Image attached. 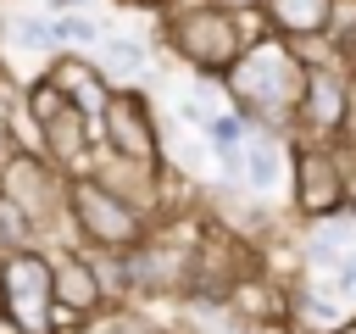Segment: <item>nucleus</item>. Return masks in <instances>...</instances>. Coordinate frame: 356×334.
I'll use <instances>...</instances> for the list:
<instances>
[{
  "label": "nucleus",
  "mask_w": 356,
  "mask_h": 334,
  "mask_svg": "<svg viewBox=\"0 0 356 334\" xmlns=\"http://www.w3.org/2000/svg\"><path fill=\"white\" fill-rule=\"evenodd\" d=\"M306 72H312V45L261 28V33L245 45V56L222 72V95H228V106H239V111L250 117V128L295 134V111H300Z\"/></svg>",
  "instance_id": "1"
},
{
  "label": "nucleus",
  "mask_w": 356,
  "mask_h": 334,
  "mask_svg": "<svg viewBox=\"0 0 356 334\" xmlns=\"http://www.w3.org/2000/svg\"><path fill=\"white\" fill-rule=\"evenodd\" d=\"M161 33H167V50L200 78H222L245 56V45L256 39V33H245V11H234L222 0H178V6H167Z\"/></svg>",
  "instance_id": "2"
},
{
  "label": "nucleus",
  "mask_w": 356,
  "mask_h": 334,
  "mask_svg": "<svg viewBox=\"0 0 356 334\" xmlns=\"http://www.w3.org/2000/svg\"><path fill=\"white\" fill-rule=\"evenodd\" d=\"M67 223L89 250H134L150 239V212H139L128 195H117L95 173H72L67 189Z\"/></svg>",
  "instance_id": "3"
},
{
  "label": "nucleus",
  "mask_w": 356,
  "mask_h": 334,
  "mask_svg": "<svg viewBox=\"0 0 356 334\" xmlns=\"http://www.w3.org/2000/svg\"><path fill=\"white\" fill-rule=\"evenodd\" d=\"M56 273L44 245L0 256V323L11 334H56Z\"/></svg>",
  "instance_id": "4"
},
{
  "label": "nucleus",
  "mask_w": 356,
  "mask_h": 334,
  "mask_svg": "<svg viewBox=\"0 0 356 334\" xmlns=\"http://www.w3.org/2000/svg\"><path fill=\"white\" fill-rule=\"evenodd\" d=\"M289 189H295V212L306 223L345 212L350 206V195H345V139H295L289 145Z\"/></svg>",
  "instance_id": "5"
},
{
  "label": "nucleus",
  "mask_w": 356,
  "mask_h": 334,
  "mask_svg": "<svg viewBox=\"0 0 356 334\" xmlns=\"http://www.w3.org/2000/svg\"><path fill=\"white\" fill-rule=\"evenodd\" d=\"M67 189H72V173L67 167H56L44 150H6L0 156V195L6 200H17L44 234L56 228V217L67 212Z\"/></svg>",
  "instance_id": "6"
},
{
  "label": "nucleus",
  "mask_w": 356,
  "mask_h": 334,
  "mask_svg": "<svg viewBox=\"0 0 356 334\" xmlns=\"http://www.w3.org/2000/svg\"><path fill=\"white\" fill-rule=\"evenodd\" d=\"M345 111H350V61L323 39V56H312L300 111H295V139H345Z\"/></svg>",
  "instance_id": "7"
},
{
  "label": "nucleus",
  "mask_w": 356,
  "mask_h": 334,
  "mask_svg": "<svg viewBox=\"0 0 356 334\" xmlns=\"http://www.w3.org/2000/svg\"><path fill=\"white\" fill-rule=\"evenodd\" d=\"M100 150L128 156V161H156V167H161V128H156L150 100H145L134 84L111 89V100H106V111H100Z\"/></svg>",
  "instance_id": "8"
},
{
  "label": "nucleus",
  "mask_w": 356,
  "mask_h": 334,
  "mask_svg": "<svg viewBox=\"0 0 356 334\" xmlns=\"http://www.w3.org/2000/svg\"><path fill=\"white\" fill-rule=\"evenodd\" d=\"M122 267H128V301L145 295V301H161V295H178V289H195V273H200V250L195 245H134L122 250Z\"/></svg>",
  "instance_id": "9"
},
{
  "label": "nucleus",
  "mask_w": 356,
  "mask_h": 334,
  "mask_svg": "<svg viewBox=\"0 0 356 334\" xmlns=\"http://www.w3.org/2000/svg\"><path fill=\"white\" fill-rule=\"evenodd\" d=\"M50 273H56V306H61V312H72V317H95V312H106L111 284H106L100 256H95L89 245H83V250H72V245L50 250Z\"/></svg>",
  "instance_id": "10"
},
{
  "label": "nucleus",
  "mask_w": 356,
  "mask_h": 334,
  "mask_svg": "<svg viewBox=\"0 0 356 334\" xmlns=\"http://www.w3.org/2000/svg\"><path fill=\"white\" fill-rule=\"evenodd\" d=\"M89 173H95V178H106L117 195H128L139 212H150V217L161 212V195H167V189H161V167H156V161H128V156L100 150V156L89 161Z\"/></svg>",
  "instance_id": "11"
},
{
  "label": "nucleus",
  "mask_w": 356,
  "mask_h": 334,
  "mask_svg": "<svg viewBox=\"0 0 356 334\" xmlns=\"http://www.w3.org/2000/svg\"><path fill=\"white\" fill-rule=\"evenodd\" d=\"M334 6L339 0H261V22L284 39H300V45H317L328 39L334 28Z\"/></svg>",
  "instance_id": "12"
},
{
  "label": "nucleus",
  "mask_w": 356,
  "mask_h": 334,
  "mask_svg": "<svg viewBox=\"0 0 356 334\" xmlns=\"http://www.w3.org/2000/svg\"><path fill=\"white\" fill-rule=\"evenodd\" d=\"M95 61L106 67V78L122 89V84H134L145 67H150V45L145 39H134V33H106L100 45H95Z\"/></svg>",
  "instance_id": "13"
},
{
  "label": "nucleus",
  "mask_w": 356,
  "mask_h": 334,
  "mask_svg": "<svg viewBox=\"0 0 356 334\" xmlns=\"http://www.w3.org/2000/svg\"><path fill=\"white\" fill-rule=\"evenodd\" d=\"M56 39H61V50H95V45L106 39V28H100L89 11H61V17H56Z\"/></svg>",
  "instance_id": "14"
},
{
  "label": "nucleus",
  "mask_w": 356,
  "mask_h": 334,
  "mask_svg": "<svg viewBox=\"0 0 356 334\" xmlns=\"http://www.w3.org/2000/svg\"><path fill=\"white\" fill-rule=\"evenodd\" d=\"M328 295H339L345 306H356V250L339 267H328Z\"/></svg>",
  "instance_id": "15"
},
{
  "label": "nucleus",
  "mask_w": 356,
  "mask_h": 334,
  "mask_svg": "<svg viewBox=\"0 0 356 334\" xmlns=\"http://www.w3.org/2000/svg\"><path fill=\"white\" fill-rule=\"evenodd\" d=\"M345 195H350V212H356V145H345Z\"/></svg>",
  "instance_id": "16"
},
{
  "label": "nucleus",
  "mask_w": 356,
  "mask_h": 334,
  "mask_svg": "<svg viewBox=\"0 0 356 334\" xmlns=\"http://www.w3.org/2000/svg\"><path fill=\"white\" fill-rule=\"evenodd\" d=\"M345 145H356V61H350V111H345Z\"/></svg>",
  "instance_id": "17"
},
{
  "label": "nucleus",
  "mask_w": 356,
  "mask_h": 334,
  "mask_svg": "<svg viewBox=\"0 0 356 334\" xmlns=\"http://www.w3.org/2000/svg\"><path fill=\"white\" fill-rule=\"evenodd\" d=\"M50 11L61 17V11H89V0H50Z\"/></svg>",
  "instance_id": "18"
},
{
  "label": "nucleus",
  "mask_w": 356,
  "mask_h": 334,
  "mask_svg": "<svg viewBox=\"0 0 356 334\" xmlns=\"http://www.w3.org/2000/svg\"><path fill=\"white\" fill-rule=\"evenodd\" d=\"M222 6H234V11H245V17H261V0H222Z\"/></svg>",
  "instance_id": "19"
},
{
  "label": "nucleus",
  "mask_w": 356,
  "mask_h": 334,
  "mask_svg": "<svg viewBox=\"0 0 356 334\" xmlns=\"http://www.w3.org/2000/svg\"><path fill=\"white\" fill-rule=\"evenodd\" d=\"M328 334H356V317H345L339 328H328Z\"/></svg>",
  "instance_id": "20"
},
{
  "label": "nucleus",
  "mask_w": 356,
  "mask_h": 334,
  "mask_svg": "<svg viewBox=\"0 0 356 334\" xmlns=\"http://www.w3.org/2000/svg\"><path fill=\"white\" fill-rule=\"evenodd\" d=\"M134 6H161V11H167V6H172V0H134Z\"/></svg>",
  "instance_id": "21"
}]
</instances>
